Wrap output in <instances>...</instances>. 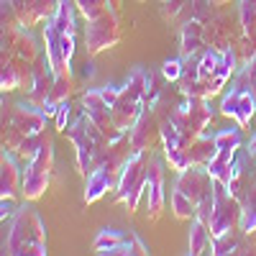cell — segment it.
<instances>
[{
  "label": "cell",
  "mask_w": 256,
  "mask_h": 256,
  "mask_svg": "<svg viewBox=\"0 0 256 256\" xmlns=\"http://www.w3.org/2000/svg\"><path fill=\"white\" fill-rule=\"evenodd\" d=\"M3 254L10 256H46V228L38 212L28 205L13 212L10 228L3 238Z\"/></svg>",
  "instance_id": "1"
},
{
  "label": "cell",
  "mask_w": 256,
  "mask_h": 256,
  "mask_svg": "<svg viewBox=\"0 0 256 256\" xmlns=\"http://www.w3.org/2000/svg\"><path fill=\"white\" fill-rule=\"evenodd\" d=\"M46 128V113L31 105L28 100L24 102H6L3 100V148L16 152L20 141L41 134Z\"/></svg>",
  "instance_id": "2"
},
{
  "label": "cell",
  "mask_w": 256,
  "mask_h": 256,
  "mask_svg": "<svg viewBox=\"0 0 256 256\" xmlns=\"http://www.w3.org/2000/svg\"><path fill=\"white\" fill-rule=\"evenodd\" d=\"M67 136L72 138L74 144V154H77V172L82 177H88L92 172V162H95V154L98 148L105 146L110 138L105 136L102 128L88 116V113H80L77 120L72 126H67Z\"/></svg>",
  "instance_id": "3"
},
{
  "label": "cell",
  "mask_w": 256,
  "mask_h": 256,
  "mask_svg": "<svg viewBox=\"0 0 256 256\" xmlns=\"http://www.w3.org/2000/svg\"><path fill=\"white\" fill-rule=\"evenodd\" d=\"M148 156L152 152H134L120 169V180L116 187V200L126 205L128 212H136L144 192L148 190Z\"/></svg>",
  "instance_id": "4"
},
{
  "label": "cell",
  "mask_w": 256,
  "mask_h": 256,
  "mask_svg": "<svg viewBox=\"0 0 256 256\" xmlns=\"http://www.w3.org/2000/svg\"><path fill=\"white\" fill-rule=\"evenodd\" d=\"M54 172V141L52 136L38 146V152L26 162L24 169V200L34 202L46 192Z\"/></svg>",
  "instance_id": "5"
},
{
  "label": "cell",
  "mask_w": 256,
  "mask_h": 256,
  "mask_svg": "<svg viewBox=\"0 0 256 256\" xmlns=\"http://www.w3.org/2000/svg\"><path fill=\"white\" fill-rule=\"evenodd\" d=\"M166 118L180 128V134L187 141H195L200 134H205V128L210 126L212 108L208 105L205 98H184L180 105H174V108L166 113Z\"/></svg>",
  "instance_id": "6"
},
{
  "label": "cell",
  "mask_w": 256,
  "mask_h": 256,
  "mask_svg": "<svg viewBox=\"0 0 256 256\" xmlns=\"http://www.w3.org/2000/svg\"><path fill=\"white\" fill-rule=\"evenodd\" d=\"M84 52L88 56H98L100 52H108L113 46H118V41L123 36L120 31V20H118V10H105L98 18L84 20Z\"/></svg>",
  "instance_id": "7"
},
{
  "label": "cell",
  "mask_w": 256,
  "mask_h": 256,
  "mask_svg": "<svg viewBox=\"0 0 256 256\" xmlns=\"http://www.w3.org/2000/svg\"><path fill=\"white\" fill-rule=\"evenodd\" d=\"M36 59H38V46H36V38L28 34V28L20 26V24L3 26L0 62H13V64H18V67L31 70Z\"/></svg>",
  "instance_id": "8"
},
{
  "label": "cell",
  "mask_w": 256,
  "mask_h": 256,
  "mask_svg": "<svg viewBox=\"0 0 256 256\" xmlns=\"http://www.w3.org/2000/svg\"><path fill=\"white\" fill-rule=\"evenodd\" d=\"M241 216H244V205L230 195L223 182L216 180V208H212L210 223H208L212 238L223 236V233H228L233 228H241Z\"/></svg>",
  "instance_id": "9"
},
{
  "label": "cell",
  "mask_w": 256,
  "mask_h": 256,
  "mask_svg": "<svg viewBox=\"0 0 256 256\" xmlns=\"http://www.w3.org/2000/svg\"><path fill=\"white\" fill-rule=\"evenodd\" d=\"M241 34H244V28H241L238 16H230L220 8L205 20V44L218 52H226Z\"/></svg>",
  "instance_id": "10"
},
{
  "label": "cell",
  "mask_w": 256,
  "mask_h": 256,
  "mask_svg": "<svg viewBox=\"0 0 256 256\" xmlns=\"http://www.w3.org/2000/svg\"><path fill=\"white\" fill-rule=\"evenodd\" d=\"M220 116L236 120L238 128H248L251 118L256 116V100L251 95V90L241 82H233V88L223 95L220 100Z\"/></svg>",
  "instance_id": "11"
},
{
  "label": "cell",
  "mask_w": 256,
  "mask_h": 256,
  "mask_svg": "<svg viewBox=\"0 0 256 256\" xmlns=\"http://www.w3.org/2000/svg\"><path fill=\"white\" fill-rule=\"evenodd\" d=\"M162 118L164 116H159L156 105H146L138 120L134 123V128L128 131L134 152H152V146L162 141Z\"/></svg>",
  "instance_id": "12"
},
{
  "label": "cell",
  "mask_w": 256,
  "mask_h": 256,
  "mask_svg": "<svg viewBox=\"0 0 256 256\" xmlns=\"http://www.w3.org/2000/svg\"><path fill=\"white\" fill-rule=\"evenodd\" d=\"M54 80H56V74H54V70H52L46 54L38 56V59L34 62V77H31V88L26 90V100H28L31 105H36V108L44 110V105H46L49 98H52Z\"/></svg>",
  "instance_id": "13"
},
{
  "label": "cell",
  "mask_w": 256,
  "mask_h": 256,
  "mask_svg": "<svg viewBox=\"0 0 256 256\" xmlns=\"http://www.w3.org/2000/svg\"><path fill=\"white\" fill-rule=\"evenodd\" d=\"M6 3L13 8L16 18L20 26H38V24H46V20L56 13L59 0H6Z\"/></svg>",
  "instance_id": "14"
},
{
  "label": "cell",
  "mask_w": 256,
  "mask_h": 256,
  "mask_svg": "<svg viewBox=\"0 0 256 256\" xmlns=\"http://www.w3.org/2000/svg\"><path fill=\"white\" fill-rule=\"evenodd\" d=\"M82 113H88L102 131L108 138H120L126 131H118L116 123H113V116H110V105L108 100L102 98L100 90H88L82 95Z\"/></svg>",
  "instance_id": "15"
},
{
  "label": "cell",
  "mask_w": 256,
  "mask_h": 256,
  "mask_svg": "<svg viewBox=\"0 0 256 256\" xmlns=\"http://www.w3.org/2000/svg\"><path fill=\"white\" fill-rule=\"evenodd\" d=\"M212 184H216V180H212V174L208 172V166H187V169H182L180 172V177H177V190H182L184 195L192 200V202H200L208 192L212 190Z\"/></svg>",
  "instance_id": "16"
},
{
  "label": "cell",
  "mask_w": 256,
  "mask_h": 256,
  "mask_svg": "<svg viewBox=\"0 0 256 256\" xmlns=\"http://www.w3.org/2000/svg\"><path fill=\"white\" fill-rule=\"evenodd\" d=\"M0 198L3 200L24 198V169L16 162V154L8 148H3V159H0Z\"/></svg>",
  "instance_id": "17"
},
{
  "label": "cell",
  "mask_w": 256,
  "mask_h": 256,
  "mask_svg": "<svg viewBox=\"0 0 256 256\" xmlns=\"http://www.w3.org/2000/svg\"><path fill=\"white\" fill-rule=\"evenodd\" d=\"M44 49H46V59L52 64V70L56 77H72V67H70V56L64 52V41H62V34L54 28L52 20L44 24Z\"/></svg>",
  "instance_id": "18"
},
{
  "label": "cell",
  "mask_w": 256,
  "mask_h": 256,
  "mask_svg": "<svg viewBox=\"0 0 256 256\" xmlns=\"http://www.w3.org/2000/svg\"><path fill=\"white\" fill-rule=\"evenodd\" d=\"M120 180V172L110 166H95L92 172L84 177V202H95L100 200L108 190H116Z\"/></svg>",
  "instance_id": "19"
},
{
  "label": "cell",
  "mask_w": 256,
  "mask_h": 256,
  "mask_svg": "<svg viewBox=\"0 0 256 256\" xmlns=\"http://www.w3.org/2000/svg\"><path fill=\"white\" fill-rule=\"evenodd\" d=\"M205 49H208V44H205V24L198 20V18L182 20V34H180V54H182V59L200 56Z\"/></svg>",
  "instance_id": "20"
},
{
  "label": "cell",
  "mask_w": 256,
  "mask_h": 256,
  "mask_svg": "<svg viewBox=\"0 0 256 256\" xmlns=\"http://www.w3.org/2000/svg\"><path fill=\"white\" fill-rule=\"evenodd\" d=\"M164 210V166L148 156V220H156Z\"/></svg>",
  "instance_id": "21"
},
{
  "label": "cell",
  "mask_w": 256,
  "mask_h": 256,
  "mask_svg": "<svg viewBox=\"0 0 256 256\" xmlns=\"http://www.w3.org/2000/svg\"><path fill=\"white\" fill-rule=\"evenodd\" d=\"M238 152H241V148H230V146H220V148H218V154L212 156L210 164H208V172L212 174V180H218V182H223V184L228 187Z\"/></svg>",
  "instance_id": "22"
},
{
  "label": "cell",
  "mask_w": 256,
  "mask_h": 256,
  "mask_svg": "<svg viewBox=\"0 0 256 256\" xmlns=\"http://www.w3.org/2000/svg\"><path fill=\"white\" fill-rule=\"evenodd\" d=\"M218 154V144H216V134H200L195 141H190V159L192 166H208L210 159Z\"/></svg>",
  "instance_id": "23"
},
{
  "label": "cell",
  "mask_w": 256,
  "mask_h": 256,
  "mask_svg": "<svg viewBox=\"0 0 256 256\" xmlns=\"http://www.w3.org/2000/svg\"><path fill=\"white\" fill-rule=\"evenodd\" d=\"M190 254L200 256V254H212V233L208 223L192 218L190 220Z\"/></svg>",
  "instance_id": "24"
},
{
  "label": "cell",
  "mask_w": 256,
  "mask_h": 256,
  "mask_svg": "<svg viewBox=\"0 0 256 256\" xmlns=\"http://www.w3.org/2000/svg\"><path fill=\"white\" fill-rule=\"evenodd\" d=\"M77 16H80V10H77L74 3H70V0H59L56 13L49 20L54 24V28L59 34H74L77 31Z\"/></svg>",
  "instance_id": "25"
},
{
  "label": "cell",
  "mask_w": 256,
  "mask_h": 256,
  "mask_svg": "<svg viewBox=\"0 0 256 256\" xmlns=\"http://www.w3.org/2000/svg\"><path fill=\"white\" fill-rule=\"evenodd\" d=\"M238 20H241L244 34L256 46V0H238Z\"/></svg>",
  "instance_id": "26"
},
{
  "label": "cell",
  "mask_w": 256,
  "mask_h": 256,
  "mask_svg": "<svg viewBox=\"0 0 256 256\" xmlns=\"http://www.w3.org/2000/svg\"><path fill=\"white\" fill-rule=\"evenodd\" d=\"M172 212H174V218L180 220H192L195 218V212H198V205L192 202L182 190H172Z\"/></svg>",
  "instance_id": "27"
},
{
  "label": "cell",
  "mask_w": 256,
  "mask_h": 256,
  "mask_svg": "<svg viewBox=\"0 0 256 256\" xmlns=\"http://www.w3.org/2000/svg\"><path fill=\"white\" fill-rule=\"evenodd\" d=\"M128 236H123V233H118L116 228H102L100 233H98V238L92 241V251L95 254H108L113 246H118V244H123Z\"/></svg>",
  "instance_id": "28"
},
{
  "label": "cell",
  "mask_w": 256,
  "mask_h": 256,
  "mask_svg": "<svg viewBox=\"0 0 256 256\" xmlns=\"http://www.w3.org/2000/svg\"><path fill=\"white\" fill-rule=\"evenodd\" d=\"M74 6L84 20H90V18H98L100 13L108 10V0H74Z\"/></svg>",
  "instance_id": "29"
},
{
  "label": "cell",
  "mask_w": 256,
  "mask_h": 256,
  "mask_svg": "<svg viewBox=\"0 0 256 256\" xmlns=\"http://www.w3.org/2000/svg\"><path fill=\"white\" fill-rule=\"evenodd\" d=\"M236 82L246 84V88L251 90V95H254V100H256V59L244 64V67L236 72Z\"/></svg>",
  "instance_id": "30"
},
{
  "label": "cell",
  "mask_w": 256,
  "mask_h": 256,
  "mask_svg": "<svg viewBox=\"0 0 256 256\" xmlns=\"http://www.w3.org/2000/svg\"><path fill=\"white\" fill-rule=\"evenodd\" d=\"M182 70H184V59H166L162 64V77L166 82H180L182 80Z\"/></svg>",
  "instance_id": "31"
},
{
  "label": "cell",
  "mask_w": 256,
  "mask_h": 256,
  "mask_svg": "<svg viewBox=\"0 0 256 256\" xmlns=\"http://www.w3.org/2000/svg\"><path fill=\"white\" fill-rule=\"evenodd\" d=\"M70 110H72L70 100H64V102H59V105H56V113H54V123H56V131H67Z\"/></svg>",
  "instance_id": "32"
},
{
  "label": "cell",
  "mask_w": 256,
  "mask_h": 256,
  "mask_svg": "<svg viewBox=\"0 0 256 256\" xmlns=\"http://www.w3.org/2000/svg\"><path fill=\"white\" fill-rule=\"evenodd\" d=\"M100 92H102V98H105V100H108V105H113V102L120 98V88H113V84H108V88H102Z\"/></svg>",
  "instance_id": "33"
},
{
  "label": "cell",
  "mask_w": 256,
  "mask_h": 256,
  "mask_svg": "<svg viewBox=\"0 0 256 256\" xmlns=\"http://www.w3.org/2000/svg\"><path fill=\"white\" fill-rule=\"evenodd\" d=\"M13 202L16 200H3V205H0V210H3V212H0V218H3V220L13 216Z\"/></svg>",
  "instance_id": "34"
},
{
  "label": "cell",
  "mask_w": 256,
  "mask_h": 256,
  "mask_svg": "<svg viewBox=\"0 0 256 256\" xmlns=\"http://www.w3.org/2000/svg\"><path fill=\"white\" fill-rule=\"evenodd\" d=\"M246 152H248V154H251V159L256 162V134L251 136V141H248V146H246Z\"/></svg>",
  "instance_id": "35"
},
{
  "label": "cell",
  "mask_w": 256,
  "mask_h": 256,
  "mask_svg": "<svg viewBox=\"0 0 256 256\" xmlns=\"http://www.w3.org/2000/svg\"><path fill=\"white\" fill-rule=\"evenodd\" d=\"M108 8L110 10H120V0H108Z\"/></svg>",
  "instance_id": "36"
},
{
  "label": "cell",
  "mask_w": 256,
  "mask_h": 256,
  "mask_svg": "<svg viewBox=\"0 0 256 256\" xmlns=\"http://www.w3.org/2000/svg\"><path fill=\"white\" fill-rule=\"evenodd\" d=\"M216 3H218V6L223 8V6H228V3H230V0H216Z\"/></svg>",
  "instance_id": "37"
},
{
  "label": "cell",
  "mask_w": 256,
  "mask_h": 256,
  "mask_svg": "<svg viewBox=\"0 0 256 256\" xmlns=\"http://www.w3.org/2000/svg\"><path fill=\"white\" fill-rule=\"evenodd\" d=\"M70 3H74V0H70Z\"/></svg>",
  "instance_id": "38"
}]
</instances>
